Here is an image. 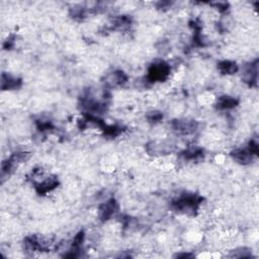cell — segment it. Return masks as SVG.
<instances>
[{
	"instance_id": "obj_1",
	"label": "cell",
	"mask_w": 259,
	"mask_h": 259,
	"mask_svg": "<svg viewBox=\"0 0 259 259\" xmlns=\"http://www.w3.org/2000/svg\"><path fill=\"white\" fill-rule=\"evenodd\" d=\"M204 197L196 193H184L175 197L171 202V208L184 215L195 216L201 205L203 204Z\"/></svg>"
},
{
	"instance_id": "obj_2",
	"label": "cell",
	"mask_w": 259,
	"mask_h": 259,
	"mask_svg": "<svg viewBox=\"0 0 259 259\" xmlns=\"http://www.w3.org/2000/svg\"><path fill=\"white\" fill-rule=\"evenodd\" d=\"M259 149L258 143L255 140H251L248 143L247 147L244 148H237L231 152V157L233 160L239 164L247 165L250 164L253 159L258 156Z\"/></svg>"
},
{
	"instance_id": "obj_3",
	"label": "cell",
	"mask_w": 259,
	"mask_h": 259,
	"mask_svg": "<svg viewBox=\"0 0 259 259\" xmlns=\"http://www.w3.org/2000/svg\"><path fill=\"white\" fill-rule=\"evenodd\" d=\"M170 66L164 61H157L150 65L147 72V81L151 83L163 82L170 75Z\"/></svg>"
},
{
	"instance_id": "obj_4",
	"label": "cell",
	"mask_w": 259,
	"mask_h": 259,
	"mask_svg": "<svg viewBox=\"0 0 259 259\" xmlns=\"http://www.w3.org/2000/svg\"><path fill=\"white\" fill-rule=\"evenodd\" d=\"M28 155L29 154L27 152H16L9 156V158H7V160H5L1 166L2 177L9 175L15 168H17L19 164L25 162L28 159Z\"/></svg>"
},
{
	"instance_id": "obj_5",
	"label": "cell",
	"mask_w": 259,
	"mask_h": 259,
	"mask_svg": "<svg viewBox=\"0 0 259 259\" xmlns=\"http://www.w3.org/2000/svg\"><path fill=\"white\" fill-rule=\"evenodd\" d=\"M172 131L178 135L188 136L197 130V123L192 119H175L171 123Z\"/></svg>"
},
{
	"instance_id": "obj_6",
	"label": "cell",
	"mask_w": 259,
	"mask_h": 259,
	"mask_svg": "<svg viewBox=\"0 0 259 259\" xmlns=\"http://www.w3.org/2000/svg\"><path fill=\"white\" fill-rule=\"evenodd\" d=\"M118 204L114 200V198H110L106 203L101 205L98 210V216L101 218V220L104 222H107L113 217L116 216L118 213Z\"/></svg>"
},
{
	"instance_id": "obj_7",
	"label": "cell",
	"mask_w": 259,
	"mask_h": 259,
	"mask_svg": "<svg viewBox=\"0 0 259 259\" xmlns=\"http://www.w3.org/2000/svg\"><path fill=\"white\" fill-rule=\"evenodd\" d=\"M58 185H59V181L56 176L54 175L44 176L43 179H41V181H38L36 184V191L38 194L45 195L56 189Z\"/></svg>"
},
{
	"instance_id": "obj_8",
	"label": "cell",
	"mask_w": 259,
	"mask_h": 259,
	"mask_svg": "<svg viewBox=\"0 0 259 259\" xmlns=\"http://www.w3.org/2000/svg\"><path fill=\"white\" fill-rule=\"evenodd\" d=\"M173 145L167 141H152L147 145V152L150 155L160 156L171 153Z\"/></svg>"
},
{
	"instance_id": "obj_9",
	"label": "cell",
	"mask_w": 259,
	"mask_h": 259,
	"mask_svg": "<svg viewBox=\"0 0 259 259\" xmlns=\"http://www.w3.org/2000/svg\"><path fill=\"white\" fill-rule=\"evenodd\" d=\"M128 81V75L122 70H114L106 77V85L109 87L123 86Z\"/></svg>"
},
{
	"instance_id": "obj_10",
	"label": "cell",
	"mask_w": 259,
	"mask_h": 259,
	"mask_svg": "<svg viewBox=\"0 0 259 259\" xmlns=\"http://www.w3.org/2000/svg\"><path fill=\"white\" fill-rule=\"evenodd\" d=\"M244 80L249 86H256L258 80V60L251 62L244 69Z\"/></svg>"
},
{
	"instance_id": "obj_11",
	"label": "cell",
	"mask_w": 259,
	"mask_h": 259,
	"mask_svg": "<svg viewBox=\"0 0 259 259\" xmlns=\"http://www.w3.org/2000/svg\"><path fill=\"white\" fill-rule=\"evenodd\" d=\"M23 81L21 78H17L8 73L1 75V88L2 90H14L22 86Z\"/></svg>"
},
{
	"instance_id": "obj_12",
	"label": "cell",
	"mask_w": 259,
	"mask_h": 259,
	"mask_svg": "<svg viewBox=\"0 0 259 259\" xmlns=\"http://www.w3.org/2000/svg\"><path fill=\"white\" fill-rule=\"evenodd\" d=\"M239 105V101L237 98L229 95H223L218 98L217 101V109L220 111H229L235 109Z\"/></svg>"
},
{
	"instance_id": "obj_13",
	"label": "cell",
	"mask_w": 259,
	"mask_h": 259,
	"mask_svg": "<svg viewBox=\"0 0 259 259\" xmlns=\"http://www.w3.org/2000/svg\"><path fill=\"white\" fill-rule=\"evenodd\" d=\"M182 155L185 159V160L198 161V160H201V159L204 158L205 152H204V149L193 146V147L187 148L185 152H183Z\"/></svg>"
},
{
	"instance_id": "obj_14",
	"label": "cell",
	"mask_w": 259,
	"mask_h": 259,
	"mask_svg": "<svg viewBox=\"0 0 259 259\" xmlns=\"http://www.w3.org/2000/svg\"><path fill=\"white\" fill-rule=\"evenodd\" d=\"M218 70L224 75H233L239 71V66L234 61L224 60L218 63Z\"/></svg>"
},
{
	"instance_id": "obj_15",
	"label": "cell",
	"mask_w": 259,
	"mask_h": 259,
	"mask_svg": "<svg viewBox=\"0 0 259 259\" xmlns=\"http://www.w3.org/2000/svg\"><path fill=\"white\" fill-rule=\"evenodd\" d=\"M112 25L115 30L124 32L130 29V27L132 26V19L128 15H121V16L114 18V22Z\"/></svg>"
},
{
	"instance_id": "obj_16",
	"label": "cell",
	"mask_w": 259,
	"mask_h": 259,
	"mask_svg": "<svg viewBox=\"0 0 259 259\" xmlns=\"http://www.w3.org/2000/svg\"><path fill=\"white\" fill-rule=\"evenodd\" d=\"M231 256L236 258H249L252 256V251L246 248H239L237 250H234Z\"/></svg>"
},
{
	"instance_id": "obj_17",
	"label": "cell",
	"mask_w": 259,
	"mask_h": 259,
	"mask_svg": "<svg viewBox=\"0 0 259 259\" xmlns=\"http://www.w3.org/2000/svg\"><path fill=\"white\" fill-rule=\"evenodd\" d=\"M147 118H148V121L150 123L156 124V123H159L160 121H162V119H163V113L160 112V111H151V112L148 113Z\"/></svg>"
},
{
	"instance_id": "obj_18",
	"label": "cell",
	"mask_w": 259,
	"mask_h": 259,
	"mask_svg": "<svg viewBox=\"0 0 259 259\" xmlns=\"http://www.w3.org/2000/svg\"><path fill=\"white\" fill-rule=\"evenodd\" d=\"M211 4L214 5L219 11L222 13H226L229 10V3L227 2H214Z\"/></svg>"
},
{
	"instance_id": "obj_19",
	"label": "cell",
	"mask_w": 259,
	"mask_h": 259,
	"mask_svg": "<svg viewBox=\"0 0 259 259\" xmlns=\"http://www.w3.org/2000/svg\"><path fill=\"white\" fill-rule=\"evenodd\" d=\"M14 41H15V37H9L6 39V41H5L4 45H3L4 49L10 50L11 48H13V46H14Z\"/></svg>"
}]
</instances>
